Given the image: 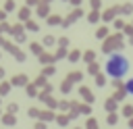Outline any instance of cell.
<instances>
[{"instance_id":"2","label":"cell","mask_w":133,"mask_h":129,"mask_svg":"<svg viewBox=\"0 0 133 129\" xmlns=\"http://www.w3.org/2000/svg\"><path fill=\"white\" fill-rule=\"evenodd\" d=\"M125 92H127L129 96H133V77H129V79L125 81Z\"/></svg>"},{"instance_id":"1","label":"cell","mask_w":133,"mask_h":129,"mask_svg":"<svg viewBox=\"0 0 133 129\" xmlns=\"http://www.w3.org/2000/svg\"><path fill=\"white\" fill-rule=\"evenodd\" d=\"M131 69V62L125 54H110L106 60H104V73L110 77V79H123Z\"/></svg>"}]
</instances>
